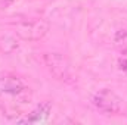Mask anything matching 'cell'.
<instances>
[{
  "label": "cell",
  "mask_w": 127,
  "mask_h": 125,
  "mask_svg": "<svg viewBox=\"0 0 127 125\" xmlns=\"http://www.w3.org/2000/svg\"><path fill=\"white\" fill-rule=\"evenodd\" d=\"M41 61L53 78H56L59 81H65V83L71 81V78H72L71 65L64 55L56 53V52H47V53H43Z\"/></svg>",
  "instance_id": "obj_1"
},
{
  "label": "cell",
  "mask_w": 127,
  "mask_h": 125,
  "mask_svg": "<svg viewBox=\"0 0 127 125\" xmlns=\"http://www.w3.org/2000/svg\"><path fill=\"white\" fill-rule=\"evenodd\" d=\"M92 103L105 115H120L124 112V100L109 88H103L93 96Z\"/></svg>",
  "instance_id": "obj_2"
},
{
  "label": "cell",
  "mask_w": 127,
  "mask_h": 125,
  "mask_svg": "<svg viewBox=\"0 0 127 125\" xmlns=\"http://www.w3.org/2000/svg\"><path fill=\"white\" fill-rule=\"evenodd\" d=\"M50 30V24L46 19H34V21H22L15 25L16 37L25 41H38Z\"/></svg>",
  "instance_id": "obj_3"
},
{
  "label": "cell",
  "mask_w": 127,
  "mask_h": 125,
  "mask_svg": "<svg viewBox=\"0 0 127 125\" xmlns=\"http://www.w3.org/2000/svg\"><path fill=\"white\" fill-rule=\"evenodd\" d=\"M25 90L22 81L16 77H12V75H4V77H0V97L3 94H13V96H18Z\"/></svg>",
  "instance_id": "obj_4"
},
{
  "label": "cell",
  "mask_w": 127,
  "mask_h": 125,
  "mask_svg": "<svg viewBox=\"0 0 127 125\" xmlns=\"http://www.w3.org/2000/svg\"><path fill=\"white\" fill-rule=\"evenodd\" d=\"M19 50V41L15 35H10V34H4L0 37V53L3 55H13Z\"/></svg>",
  "instance_id": "obj_5"
},
{
  "label": "cell",
  "mask_w": 127,
  "mask_h": 125,
  "mask_svg": "<svg viewBox=\"0 0 127 125\" xmlns=\"http://www.w3.org/2000/svg\"><path fill=\"white\" fill-rule=\"evenodd\" d=\"M49 112H50V103H49V102H43V103H40V104L37 106L35 110H32L31 115H30L27 119H24V121H25V122H38V121L47 118Z\"/></svg>",
  "instance_id": "obj_6"
},
{
  "label": "cell",
  "mask_w": 127,
  "mask_h": 125,
  "mask_svg": "<svg viewBox=\"0 0 127 125\" xmlns=\"http://www.w3.org/2000/svg\"><path fill=\"white\" fill-rule=\"evenodd\" d=\"M114 43L117 46H123L127 43V30H118L114 35Z\"/></svg>",
  "instance_id": "obj_7"
},
{
  "label": "cell",
  "mask_w": 127,
  "mask_h": 125,
  "mask_svg": "<svg viewBox=\"0 0 127 125\" xmlns=\"http://www.w3.org/2000/svg\"><path fill=\"white\" fill-rule=\"evenodd\" d=\"M120 69H123V71H126L127 72V59H120Z\"/></svg>",
  "instance_id": "obj_8"
},
{
  "label": "cell",
  "mask_w": 127,
  "mask_h": 125,
  "mask_svg": "<svg viewBox=\"0 0 127 125\" xmlns=\"http://www.w3.org/2000/svg\"><path fill=\"white\" fill-rule=\"evenodd\" d=\"M12 1H13V0H3L4 4H9V3H12Z\"/></svg>",
  "instance_id": "obj_9"
}]
</instances>
